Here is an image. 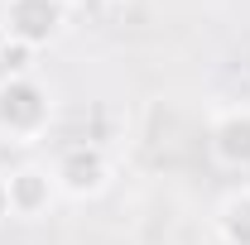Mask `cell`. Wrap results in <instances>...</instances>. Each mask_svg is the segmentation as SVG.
<instances>
[{
	"label": "cell",
	"mask_w": 250,
	"mask_h": 245,
	"mask_svg": "<svg viewBox=\"0 0 250 245\" xmlns=\"http://www.w3.org/2000/svg\"><path fill=\"white\" fill-rule=\"evenodd\" d=\"M29 58H34L29 43H20V39H5V43H0V67H5V77H29Z\"/></svg>",
	"instance_id": "cell-7"
},
{
	"label": "cell",
	"mask_w": 250,
	"mask_h": 245,
	"mask_svg": "<svg viewBox=\"0 0 250 245\" xmlns=\"http://www.w3.org/2000/svg\"><path fill=\"white\" fill-rule=\"evenodd\" d=\"M111 178V168H106V154L96 149V144H72V149H62L58 168H53V183L62 192H72V197H96L101 187Z\"/></svg>",
	"instance_id": "cell-3"
},
{
	"label": "cell",
	"mask_w": 250,
	"mask_h": 245,
	"mask_svg": "<svg viewBox=\"0 0 250 245\" xmlns=\"http://www.w3.org/2000/svg\"><path fill=\"white\" fill-rule=\"evenodd\" d=\"M62 29V0H5V34L43 48Z\"/></svg>",
	"instance_id": "cell-2"
},
{
	"label": "cell",
	"mask_w": 250,
	"mask_h": 245,
	"mask_svg": "<svg viewBox=\"0 0 250 245\" xmlns=\"http://www.w3.org/2000/svg\"><path fill=\"white\" fill-rule=\"evenodd\" d=\"M5 216H15V212H10V187H5V178H0V221H5Z\"/></svg>",
	"instance_id": "cell-8"
},
{
	"label": "cell",
	"mask_w": 250,
	"mask_h": 245,
	"mask_svg": "<svg viewBox=\"0 0 250 245\" xmlns=\"http://www.w3.org/2000/svg\"><path fill=\"white\" fill-rule=\"evenodd\" d=\"M217 226H221V236H226V245H250V187L231 192L221 202Z\"/></svg>",
	"instance_id": "cell-6"
},
{
	"label": "cell",
	"mask_w": 250,
	"mask_h": 245,
	"mask_svg": "<svg viewBox=\"0 0 250 245\" xmlns=\"http://www.w3.org/2000/svg\"><path fill=\"white\" fill-rule=\"evenodd\" d=\"M212 154L226 168H250V106L221 111L212 125Z\"/></svg>",
	"instance_id": "cell-4"
},
{
	"label": "cell",
	"mask_w": 250,
	"mask_h": 245,
	"mask_svg": "<svg viewBox=\"0 0 250 245\" xmlns=\"http://www.w3.org/2000/svg\"><path fill=\"white\" fill-rule=\"evenodd\" d=\"M87 5H96V0H87Z\"/></svg>",
	"instance_id": "cell-9"
},
{
	"label": "cell",
	"mask_w": 250,
	"mask_h": 245,
	"mask_svg": "<svg viewBox=\"0 0 250 245\" xmlns=\"http://www.w3.org/2000/svg\"><path fill=\"white\" fill-rule=\"evenodd\" d=\"M53 121V96L34 77H5L0 82V135L10 144H34Z\"/></svg>",
	"instance_id": "cell-1"
},
{
	"label": "cell",
	"mask_w": 250,
	"mask_h": 245,
	"mask_svg": "<svg viewBox=\"0 0 250 245\" xmlns=\"http://www.w3.org/2000/svg\"><path fill=\"white\" fill-rule=\"evenodd\" d=\"M5 187H10V212L15 216H43L48 202H53V178L43 168H34V163L15 168L5 178Z\"/></svg>",
	"instance_id": "cell-5"
}]
</instances>
